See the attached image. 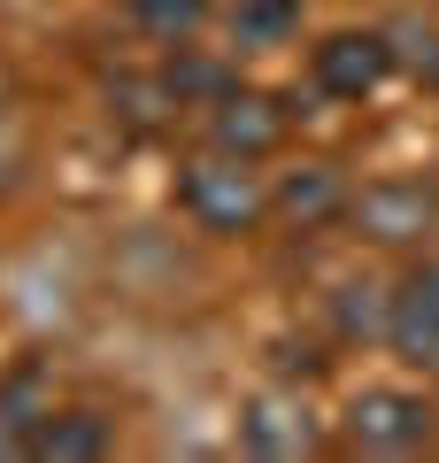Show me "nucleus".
Wrapping results in <instances>:
<instances>
[{
    "instance_id": "f257e3e1",
    "label": "nucleus",
    "mask_w": 439,
    "mask_h": 463,
    "mask_svg": "<svg viewBox=\"0 0 439 463\" xmlns=\"http://www.w3.org/2000/svg\"><path fill=\"white\" fill-rule=\"evenodd\" d=\"M178 201L201 232L216 240H247V232L270 224V178L255 170V155H224V147H201L193 163L178 170Z\"/></svg>"
},
{
    "instance_id": "f03ea898",
    "label": "nucleus",
    "mask_w": 439,
    "mask_h": 463,
    "mask_svg": "<svg viewBox=\"0 0 439 463\" xmlns=\"http://www.w3.org/2000/svg\"><path fill=\"white\" fill-rule=\"evenodd\" d=\"M340 425H347V448H362V456H416L439 440V402L416 386H362Z\"/></svg>"
},
{
    "instance_id": "7ed1b4c3",
    "label": "nucleus",
    "mask_w": 439,
    "mask_h": 463,
    "mask_svg": "<svg viewBox=\"0 0 439 463\" xmlns=\"http://www.w3.org/2000/svg\"><path fill=\"white\" fill-rule=\"evenodd\" d=\"M347 224L370 240V248H416L439 232V185L432 178H378L355 194Z\"/></svg>"
},
{
    "instance_id": "20e7f679",
    "label": "nucleus",
    "mask_w": 439,
    "mask_h": 463,
    "mask_svg": "<svg viewBox=\"0 0 439 463\" xmlns=\"http://www.w3.org/2000/svg\"><path fill=\"white\" fill-rule=\"evenodd\" d=\"M401 70V54H393V32H324L309 47V78L324 100H370L378 85Z\"/></svg>"
},
{
    "instance_id": "39448f33",
    "label": "nucleus",
    "mask_w": 439,
    "mask_h": 463,
    "mask_svg": "<svg viewBox=\"0 0 439 463\" xmlns=\"http://www.w3.org/2000/svg\"><path fill=\"white\" fill-rule=\"evenodd\" d=\"M285 132H293V109H285V93H262V85H231V93H216L209 100V147H224V155H277L285 147Z\"/></svg>"
},
{
    "instance_id": "423d86ee",
    "label": "nucleus",
    "mask_w": 439,
    "mask_h": 463,
    "mask_svg": "<svg viewBox=\"0 0 439 463\" xmlns=\"http://www.w3.org/2000/svg\"><path fill=\"white\" fill-rule=\"evenodd\" d=\"M347 209H355V185H347L332 163H293V170L270 178V224H285V232L347 224Z\"/></svg>"
},
{
    "instance_id": "0eeeda50",
    "label": "nucleus",
    "mask_w": 439,
    "mask_h": 463,
    "mask_svg": "<svg viewBox=\"0 0 439 463\" xmlns=\"http://www.w3.org/2000/svg\"><path fill=\"white\" fill-rule=\"evenodd\" d=\"M386 347L416 371H439V255L386 294Z\"/></svg>"
},
{
    "instance_id": "6e6552de",
    "label": "nucleus",
    "mask_w": 439,
    "mask_h": 463,
    "mask_svg": "<svg viewBox=\"0 0 439 463\" xmlns=\"http://www.w3.org/2000/svg\"><path fill=\"white\" fill-rule=\"evenodd\" d=\"M116 448V425L100 410H39L32 417V463H100Z\"/></svg>"
},
{
    "instance_id": "1a4fd4ad",
    "label": "nucleus",
    "mask_w": 439,
    "mask_h": 463,
    "mask_svg": "<svg viewBox=\"0 0 439 463\" xmlns=\"http://www.w3.org/2000/svg\"><path fill=\"white\" fill-rule=\"evenodd\" d=\"M239 448H247V456H316V448H324V432L309 425V410H301V402L262 394V402H247V417H239Z\"/></svg>"
},
{
    "instance_id": "9d476101",
    "label": "nucleus",
    "mask_w": 439,
    "mask_h": 463,
    "mask_svg": "<svg viewBox=\"0 0 439 463\" xmlns=\"http://www.w3.org/2000/svg\"><path fill=\"white\" fill-rule=\"evenodd\" d=\"M124 16L139 24L146 39H163V47H185L201 24L216 16V0H124Z\"/></svg>"
},
{
    "instance_id": "9b49d317",
    "label": "nucleus",
    "mask_w": 439,
    "mask_h": 463,
    "mask_svg": "<svg viewBox=\"0 0 439 463\" xmlns=\"http://www.w3.org/2000/svg\"><path fill=\"white\" fill-rule=\"evenodd\" d=\"M108 100H116V116H124V124H139V132H154L170 109H185L178 85H170V70H154V78H116Z\"/></svg>"
},
{
    "instance_id": "f8f14e48",
    "label": "nucleus",
    "mask_w": 439,
    "mask_h": 463,
    "mask_svg": "<svg viewBox=\"0 0 439 463\" xmlns=\"http://www.w3.org/2000/svg\"><path fill=\"white\" fill-rule=\"evenodd\" d=\"M293 24H301V0H239L231 8V39L239 47H277Z\"/></svg>"
},
{
    "instance_id": "ddd939ff",
    "label": "nucleus",
    "mask_w": 439,
    "mask_h": 463,
    "mask_svg": "<svg viewBox=\"0 0 439 463\" xmlns=\"http://www.w3.org/2000/svg\"><path fill=\"white\" fill-rule=\"evenodd\" d=\"M8 456H32V417L0 394V463H8Z\"/></svg>"
},
{
    "instance_id": "4468645a",
    "label": "nucleus",
    "mask_w": 439,
    "mask_h": 463,
    "mask_svg": "<svg viewBox=\"0 0 439 463\" xmlns=\"http://www.w3.org/2000/svg\"><path fill=\"white\" fill-rule=\"evenodd\" d=\"M432 85H439V70H432Z\"/></svg>"
}]
</instances>
